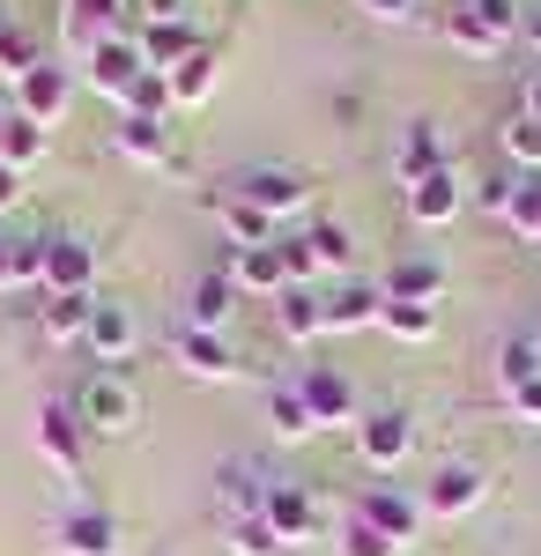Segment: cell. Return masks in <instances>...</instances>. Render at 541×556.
<instances>
[{
  "instance_id": "39",
  "label": "cell",
  "mask_w": 541,
  "mask_h": 556,
  "mask_svg": "<svg viewBox=\"0 0 541 556\" xmlns=\"http://www.w3.org/2000/svg\"><path fill=\"white\" fill-rule=\"evenodd\" d=\"M38 60H45V52H38V45H30V38H23L15 23L0 30V75H8V83H23V75H30Z\"/></svg>"
},
{
  "instance_id": "51",
  "label": "cell",
  "mask_w": 541,
  "mask_h": 556,
  "mask_svg": "<svg viewBox=\"0 0 541 556\" xmlns=\"http://www.w3.org/2000/svg\"><path fill=\"white\" fill-rule=\"evenodd\" d=\"M8 245H15V238H0V290H8Z\"/></svg>"
},
{
  "instance_id": "8",
  "label": "cell",
  "mask_w": 541,
  "mask_h": 556,
  "mask_svg": "<svg viewBox=\"0 0 541 556\" xmlns=\"http://www.w3.org/2000/svg\"><path fill=\"white\" fill-rule=\"evenodd\" d=\"M171 364H178L186 379H201V386H230L246 371V364L230 356V334H193V327L171 334Z\"/></svg>"
},
{
  "instance_id": "38",
  "label": "cell",
  "mask_w": 541,
  "mask_h": 556,
  "mask_svg": "<svg viewBox=\"0 0 541 556\" xmlns=\"http://www.w3.org/2000/svg\"><path fill=\"white\" fill-rule=\"evenodd\" d=\"M275 253H282V267H290V290H312V282H319V267H312V245H304V230H282V238H275Z\"/></svg>"
},
{
  "instance_id": "13",
  "label": "cell",
  "mask_w": 541,
  "mask_h": 556,
  "mask_svg": "<svg viewBox=\"0 0 541 556\" xmlns=\"http://www.w3.org/2000/svg\"><path fill=\"white\" fill-rule=\"evenodd\" d=\"M134 342H141V327H134V312L126 304H112V298H97V312H89V334H83V349L104 364V371H119L126 356H134Z\"/></svg>"
},
{
  "instance_id": "18",
  "label": "cell",
  "mask_w": 541,
  "mask_h": 556,
  "mask_svg": "<svg viewBox=\"0 0 541 556\" xmlns=\"http://www.w3.org/2000/svg\"><path fill=\"white\" fill-rule=\"evenodd\" d=\"M209 208H215V223H223V238H230V253H252V245H275V238H282V230H275L267 215L252 208L246 193H230V186L215 193Z\"/></svg>"
},
{
  "instance_id": "17",
  "label": "cell",
  "mask_w": 541,
  "mask_h": 556,
  "mask_svg": "<svg viewBox=\"0 0 541 556\" xmlns=\"http://www.w3.org/2000/svg\"><path fill=\"white\" fill-rule=\"evenodd\" d=\"M267 490H275V475L252 468V460H230V468L215 475V505H223V519H260Z\"/></svg>"
},
{
  "instance_id": "48",
  "label": "cell",
  "mask_w": 541,
  "mask_h": 556,
  "mask_svg": "<svg viewBox=\"0 0 541 556\" xmlns=\"http://www.w3.org/2000/svg\"><path fill=\"white\" fill-rule=\"evenodd\" d=\"M519 38H527V52H534V60H541V0H534V8H527V23H519Z\"/></svg>"
},
{
  "instance_id": "6",
  "label": "cell",
  "mask_w": 541,
  "mask_h": 556,
  "mask_svg": "<svg viewBox=\"0 0 541 556\" xmlns=\"http://www.w3.org/2000/svg\"><path fill=\"white\" fill-rule=\"evenodd\" d=\"M45 290H67V298H97V245L75 230H45Z\"/></svg>"
},
{
  "instance_id": "26",
  "label": "cell",
  "mask_w": 541,
  "mask_h": 556,
  "mask_svg": "<svg viewBox=\"0 0 541 556\" xmlns=\"http://www.w3.org/2000/svg\"><path fill=\"white\" fill-rule=\"evenodd\" d=\"M89 312H97V298H67V290H45V304H38V334H45L52 349L83 342V334H89Z\"/></svg>"
},
{
  "instance_id": "3",
  "label": "cell",
  "mask_w": 541,
  "mask_h": 556,
  "mask_svg": "<svg viewBox=\"0 0 541 556\" xmlns=\"http://www.w3.org/2000/svg\"><path fill=\"white\" fill-rule=\"evenodd\" d=\"M356 453H364V468H378V475L408 468V453H416V416H408V408H372V416H356Z\"/></svg>"
},
{
  "instance_id": "27",
  "label": "cell",
  "mask_w": 541,
  "mask_h": 556,
  "mask_svg": "<svg viewBox=\"0 0 541 556\" xmlns=\"http://www.w3.org/2000/svg\"><path fill=\"white\" fill-rule=\"evenodd\" d=\"M275 327L290 342H319L327 334V290H282L275 298Z\"/></svg>"
},
{
  "instance_id": "10",
  "label": "cell",
  "mask_w": 541,
  "mask_h": 556,
  "mask_svg": "<svg viewBox=\"0 0 541 556\" xmlns=\"http://www.w3.org/2000/svg\"><path fill=\"white\" fill-rule=\"evenodd\" d=\"M482 497H490V475L467 468V460H453V468H438L430 482H423V513L430 519H467Z\"/></svg>"
},
{
  "instance_id": "2",
  "label": "cell",
  "mask_w": 541,
  "mask_h": 556,
  "mask_svg": "<svg viewBox=\"0 0 541 556\" xmlns=\"http://www.w3.org/2000/svg\"><path fill=\"white\" fill-rule=\"evenodd\" d=\"M75 416H83L89 438H126L141 424V393H134L126 371H89L83 393H75Z\"/></svg>"
},
{
  "instance_id": "19",
  "label": "cell",
  "mask_w": 541,
  "mask_h": 556,
  "mask_svg": "<svg viewBox=\"0 0 541 556\" xmlns=\"http://www.w3.org/2000/svg\"><path fill=\"white\" fill-rule=\"evenodd\" d=\"M393 172H401V186H416V178H430V172H453V149H445V134L430 127V119H408Z\"/></svg>"
},
{
  "instance_id": "21",
  "label": "cell",
  "mask_w": 541,
  "mask_h": 556,
  "mask_svg": "<svg viewBox=\"0 0 541 556\" xmlns=\"http://www.w3.org/2000/svg\"><path fill=\"white\" fill-rule=\"evenodd\" d=\"M112 149H119L126 164H141V172H171L178 164V149H171V127H149V119H126L112 127Z\"/></svg>"
},
{
  "instance_id": "23",
  "label": "cell",
  "mask_w": 541,
  "mask_h": 556,
  "mask_svg": "<svg viewBox=\"0 0 541 556\" xmlns=\"http://www.w3.org/2000/svg\"><path fill=\"white\" fill-rule=\"evenodd\" d=\"M297 386H304V401H312L319 430H327V424H349V416H356V393H349V379H341L334 364H304V371H297Z\"/></svg>"
},
{
  "instance_id": "44",
  "label": "cell",
  "mask_w": 541,
  "mask_h": 556,
  "mask_svg": "<svg viewBox=\"0 0 541 556\" xmlns=\"http://www.w3.org/2000/svg\"><path fill=\"white\" fill-rule=\"evenodd\" d=\"M372 23H416V0H356Z\"/></svg>"
},
{
  "instance_id": "15",
  "label": "cell",
  "mask_w": 541,
  "mask_h": 556,
  "mask_svg": "<svg viewBox=\"0 0 541 556\" xmlns=\"http://www.w3.org/2000/svg\"><path fill=\"white\" fill-rule=\"evenodd\" d=\"M408 193V215H416L423 230H445L460 208H467V186H460V172H430L416 178V186H401Z\"/></svg>"
},
{
  "instance_id": "28",
  "label": "cell",
  "mask_w": 541,
  "mask_h": 556,
  "mask_svg": "<svg viewBox=\"0 0 541 556\" xmlns=\"http://www.w3.org/2000/svg\"><path fill=\"white\" fill-rule=\"evenodd\" d=\"M215 83H223V52L201 45L193 60H178V67H171V104H209Z\"/></svg>"
},
{
  "instance_id": "42",
  "label": "cell",
  "mask_w": 541,
  "mask_h": 556,
  "mask_svg": "<svg viewBox=\"0 0 541 556\" xmlns=\"http://www.w3.org/2000/svg\"><path fill=\"white\" fill-rule=\"evenodd\" d=\"M467 8H475V15H482V23H490L504 45L519 38V23H527V8H519V0H467Z\"/></svg>"
},
{
  "instance_id": "5",
  "label": "cell",
  "mask_w": 541,
  "mask_h": 556,
  "mask_svg": "<svg viewBox=\"0 0 541 556\" xmlns=\"http://www.w3.org/2000/svg\"><path fill=\"white\" fill-rule=\"evenodd\" d=\"M83 416H75V401H45L38 424H30V445H38V460H52L60 475H83Z\"/></svg>"
},
{
  "instance_id": "45",
  "label": "cell",
  "mask_w": 541,
  "mask_h": 556,
  "mask_svg": "<svg viewBox=\"0 0 541 556\" xmlns=\"http://www.w3.org/2000/svg\"><path fill=\"white\" fill-rule=\"evenodd\" d=\"M504 401H512V408H519V416H527V424L541 430V379H527L519 393H504Z\"/></svg>"
},
{
  "instance_id": "46",
  "label": "cell",
  "mask_w": 541,
  "mask_h": 556,
  "mask_svg": "<svg viewBox=\"0 0 541 556\" xmlns=\"http://www.w3.org/2000/svg\"><path fill=\"white\" fill-rule=\"evenodd\" d=\"M149 23H186V0H134Z\"/></svg>"
},
{
  "instance_id": "40",
  "label": "cell",
  "mask_w": 541,
  "mask_h": 556,
  "mask_svg": "<svg viewBox=\"0 0 541 556\" xmlns=\"http://www.w3.org/2000/svg\"><path fill=\"white\" fill-rule=\"evenodd\" d=\"M230 556H290V549L267 534V519H230Z\"/></svg>"
},
{
  "instance_id": "4",
  "label": "cell",
  "mask_w": 541,
  "mask_h": 556,
  "mask_svg": "<svg viewBox=\"0 0 541 556\" xmlns=\"http://www.w3.org/2000/svg\"><path fill=\"white\" fill-rule=\"evenodd\" d=\"M67 104H75V75H67L60 60H38V67L15 83V112H23L30 127H45V134L67 119Z\"/></svg>"
},
{
  "instance_id": "1",
  "label": "cell",
  "mask_w": 541,
  "mask_h": 556,
  "mask_svg": "<svg viewBox=\"0 0 541 556\" xmlns=\"http://www.w3.org/2000/svg\"><path fill=\"white\" fill-rule=\"evenodd\" d=\"M230 193H246L275 230H290L297 215H312V178L297 172V164H246V172L230 178Z\"/></svg>"
},
{
  "instance_id": "25",
  "label": "cell",
  "mask_w": 541,
  "mask_h": 556,
  "mask_svg": "<svg viewBox=\"0 0 541 556\" xmlns=\"http://www.w3.org/2000/svg\"><path fill=\"white\" fill-rule=\"evenodd\" d=\"M378 290L401 298V304H445V267L423 260V253H408V260H393V275H386Z\"/></svg>"
},
{
  "instance_id": "9",
  "label": "cell",
  "mask_w": 541,
  "mask_h": 556,
  "mask_svg": "<svg viewBox=\"0 0 541 556\" xmlns=\"http://www.w3.org/2000/svg\"><path fill=\"white\" fill-rule=\"evenodd\" d=\"M149 75V60H141V45L126 38V30H112V38H97V52H89V89L104 97V104H119L126 89Z\"/></svg>"
},
{
  "instance_id": "24",
  "label": "cell",
  "mask_w": 541,
  "mask_h": 556,
  "mask_svg": "<svg viewBox=\"0 0 541 556\" xmlns=\"http://www.w3.org/2000/svg\"><path fill=\"white\" fill-rule=\"evenodd\" d=\"M134 45H141V60H149L156 75H171L178 60H193L209 38H201L193 23H141V30H134Z\"/></svg>"
},
{
  "instance_id": "20",
  "label": "cell",
  "mask_w": 541,
  "mask_h": 556,
  "mask_svg": "<svg viewBox=\"0 0 541 556\" xmlns=\"http://www.w3.org/2000/svg\"><path fill=\"white\" fill-rule=\"evenodd\" d=\"M267 430H275L282 445L319 438V416H312V401H304V386H297V379H275V386H267Z\"/></svg>"
},
{
  "instance_id": "14",
  "label": "cell",
  "mask_w": 541,
  "mask_h": 556,
  "mask_svg": "<svg viewBox=\"0 0 541 556\" xmlns=\"http://www.w3.org/2000/svg\"><path fill=\"white\" fill-rule=\"evenodd\" d=\"M230 282H238V298H282L290 290V267H282V253L275 245H252V253H223L215 260Z\"/></svg>"
},
{
  "instance_id": "50",
  "label": "cell",
  "mask_w": 541,
  "mask_h": 556,
  "mask_svg": "<svg viewBox=\"0 0 541 556\" xmlns=\"http://www.w3.org/2000/svg\"><path fill=\"white\" fill-rule=\"evenodd\" d=\"M8 127H15V104H0V149H8Z\"/></svg>"
},
{
  "instance_id": "12",
  "label": "cell",
  "mask_w": 541,
  "mask_h": 556,
  "mask_svg": "<svg viewBox=\"0 0 541 556\" xmlns=\"http://www.w3.org/2000/svg\"><path fill=\"white\" fill-rule=\"evenodd\" d=\"M52 549L60 556H119V519L104 513V505H75L52 527Z\"/></svg>"
},
{
  "instance_id": "30",
  "label": "cell",
  "mask_w": 541,
  "mask_h": 556,
  "mask_svg": "<svg viewBox=\"0 0 541 556\" xmlns=\"http://www.w3.org/2000/svg\"><path fill=\"white\" fill-rule=\"evenodd\" d=\"M498 149H504V164H512V172H541V119L527 112V104H519V112H504Z\"/></svg>"
},
{
  "instance_id": "29",
  "label": "cell",
  "mask_w": 541,
  "mask_h": 556,
  "mask_svg": "<svg viewBox=\"0 0 541 556\" xmlns=\"http://www.w3.org/2000/svg\"><path fill=\"white\" fill-rule=\"evenodd\" d=\"M445 45H453V52H467V60H498V52H504V38L482 23V15H475V8H467V0H453V8H445Z\"/></svg>"
},
{
  "instance_id": "41",
  "label": "cell",
  "mask_w": 541,
  "mask_h": 556,
  "mask_svg": "<svg viewBox=\"0 0 541 556\" xmlns=\"http://www.w3.org/2000/svg\"><path fill=\"white\" fill-rule=\"evenodd\" d=\"M334 556H401L378 527H364V519L349 513V527H341V542H334Z\"/></svg>"
},
{
  "instance_id": "53",
  "label": "cell",
  "mask_w": 541,
  "mask_h": 556,
  "mask_svg": "<svg viewBox=\"0 0 541 556\" xmlns=\"http://www.w3.org/2000/svg\"><path fill=\"white\" fill-rule=\"evenodd\" d=\"M0 30H8V15H0Z\"/></svg>"
},
{
  "instance_id": "7",
  "label": "cell",
  "mask_w": 541,
  "mask_h": 556,
  "mask_svg": "<svg viewBox=\"0 0 541 556\" xmlns=\"http://www.w3.org/2000/svg\"><path fill=\"white\" fill-rule=\"evenodd\" d=\"M260 519H267V534H275L282 549L319 542V505H312V490H304V482H275V490H267V505H260Z\"/></svg>"
},
{
  "instance_id": "37",
  "label": "cell",
  "mask_w": 541,
  "mask_h": 556,
  "mask_svg": "<svg viewBox=\"0 0 541 556\" xmlns=\"http://www.w3.org/2000/svg\"><path fill=\"white\" fill-rule=\"evenodd\" d=\"M45 141H52V134L30 127V119L15 112V127H8V149H0V164H8V172H30V164L45 156Z\"/></svg>"
},
{
  "instance_id": "33",
  "label": "cell",
  "mask_w": 541,
  "mask_h": 556,
  "mask_svg": "<svg viewBox=\"0 0 541 556\" xmlns=\"http://www.w3.org/2000/svg\"><path fill=\"white\" fill-rule=\"evenodd\" d=\"M378 327H386L393 342H430V334H438V304H401V298H386Z\"/></svg>"
},
{
  "instance_id": "22",
  "label": "cell",
  "mask_w": 541,
  "mask_h": 556,
  "mask_svg": "<svg viewBox=\"0 0 541 556\" xmlns=\"http://www.w3.org/2000/svg\"><path fill=\"white\" fill-rule=\"evenodd\" d=\"M378 312H386L378 282H341V290H327V334H364V327H378Z\"/></svg>"
},
{
  "instance_id": "31",
  "label": "cell",
  "mask_w": 541,
  "mask_h": 556,
  "mask_svg": "<svg viewBox=\"0 0 541 556\" xmlns=\"http://www.w3.org/2000/svg\"><path fill=\"white\" fill-rule=\"evenodd\" d=\"M119 112H126V119H149V127H171V112H178V104H171V75L149 67V75L119 97Z\"/></svg>"
},
{
  "instance_id": "43",
  "label": "cell",
  "mask_w": 541,
  "mask_h": 556,
  "mask_svg": "<svg viewBox=\"0 0 541 556\" xmlns=\"http://www.w3.org/2000/svg\"><path fill=\"white\" fill-rule=\"evenodd\" d=\"M126 8H134V0H67V15H75V23H89V30H112Z\"/></svg>"
},
{
  "instance_id": "35",
  "label": "cell",
  "mask_w": 541,
  "mask_h": 556,
  "mask_svg": "<svg viewBox=\"0 0 541 556\" xmlns=\"http://www.w3.org/2000/svg\"><path fill=\"white\" fill-rule=\"evenodd\" d=\"M527 379H541V349H534V334H512V342L498 349V386L519 393Z\"/></svg>"
},
{
  "instance_id": "11",
  "label": "cell",
  "mask_w": 541,
  "mask_h": 556,
  "mask_svg": "<svg viewBox=\"0 0 541 556\" xmlns=\"http://www.w3.org/2000/svg\"><path fill=\"white\" fill-rule=\"evenodd\" d=\"M356 519L378 527L393 549H408V542H423V519L430 513H423V497H401V490H364V497H356Z\"/></svg>"
},
{
  "instance_id": "32",
  "label": "cell",
  "mask_w": 541,
  "mask_h": 556,
  "mask_svg": "<svg viewBox=\"0 0 541 556\" xmlns=\"http://www.w3.org/2000/svg\"><path fill=\"white\" fill-rule=\"evenodd\" d=\"M304 245H312V267H319V275H349V260H356V245H349L341 223H304Z\"/></svg>"
},
{
  "instance_id": "34",
  "label": "cell",
  "mask_w": 541,
  "mask_h": 556,
  "mask_svg": "<svg viewBox=\"0 0 541 556\" xmlns=\"http://www.w3.org/2000/svg\"><path fill=\"white\" fill-rule=\"evenodd\" d=\"M504 223H512L527 245H541V172H519L512 201H504Z\"/></svg>"
},
{
  "instance_id": "36",
  "label": "cell",
  "mask_w": 541,
  "mask_h": 556,
  "mask_svg": "<svg viewBox=\"0 0 541 556\" xmlns=\"http://www.w3.org/2000/svg\"><path fill=\"white\" fill-rule=\"evenodd\" d=\"M8 290H45V238H15L8 245Z\"/></svg>"
},
{
  "instance_id": "52",
  "label": "cell",
  "mask_w": 541,
  "mask_h": 556,
  "mask_svg": "<svg viewBox=\"0 0 541 556\" xmlns=\"http://www.w3.org/2000/svg\"><path fill=\"white\" fill-rule=\"evenodd\" d=\"M534 349H541V327H534Z\"/></svg>"
},
{
  "instance_id": "49",
  "label": "cell",
  "mask_w": 541,
  "mask_h": 556,
  "mask_svg": "<svg viewBox=\"0 0 541 556\" xmlns=\"http://www.w3.org/2000/svg\"><path fill=\"white\" fill-rule=\"evenodd\" d=\"M527 112H534V119H541V67H534V75H527Z\"/></svg>"
},
{
  "instance_id": "16",
  "label": "cell",
  "mask_w": 541,
  "mask_h": 556,
  "mask_svg": "<svg viewBox=\"0 0 541 556\" xmlns=\"http://www.w3.org/2000/svg\"><path fill=\"white\" fill-rule=\"evenodd\" d=\"M230 312H238V282H230L223 267H209V275L193 282V298H186V327H193V334H230Z\"/></svg>"
},
{
  "instance_id": "47",
  "label": "cell",
  "mask_w": 541,
  "mask_h": 556,
  "mask_svg": "<svg viewBox=\"0 0 541 556\" xmlns=\"http://www.w3.org/2000/svg\"><path fill=\"white\" fill-rule=\"evenodd\" d=\"M15 201H23V172H8V164H0V215L15 208Z\"/></svg>"
}]
</instances>
